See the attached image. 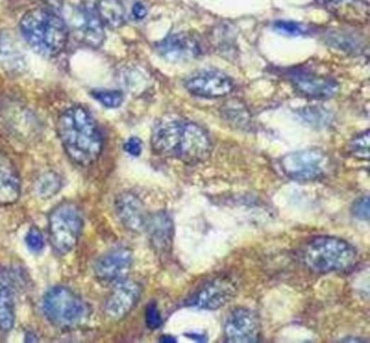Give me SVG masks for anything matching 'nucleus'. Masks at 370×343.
Here are the masks:
<instances>
[{
  "mask_svg": "<svg viewBox=\"0 0 370 343\" xmlns=\"http://www.w3.org/2000/svg\"><path fill=\"white\" fill-rule=\"evenodd\" d=\"M158 156L175 158L187 165L207 161L212 153L210 136L201 126L183 117H166L156 122L151 138Z\"/></svg>",
  "mask_w": 370,
  "mask_h": 343,
  "instance_id": "nucleus-1",
  "label": "nucleus"
},
{
  "mask_svg": "<svg viewBox=\"0 0 370 343\" xmlns=\"http://www.w3.org/2000/svg\"><path fill=\"white\" fill-rule=\"evenodd\" d=\"M57 134L67 156L76 165H93L102 154V132L83 106H71L62 112L57 119Z\"/></svg>",
  "mask_w": 370,
  "mask_h": 343,
  "instance_id": "nucleus-2",
  "label": "nucleus"
},
{
  "mask_svg": "<svg viewBox=\"0 0 370 343\" xmlns=\"http://www.w3.org/2000/svg\"><path fill=\"white\" fill-rule=\"evenodd\" d=\"M20 30L30 47L44 57L59 55L69 39V30L63 18L47 7L25 13L21 18Z\"/></svg>",
  "mask_w": 370,
  "mask_h": 343,
  "instance_id": "nucleus-3",
  "label": "nucleus"
},
{
  "mask_svg": "<svg viewBox=\"0 0 370 343\" xmlns=\"http://www.w3.org/2000/svg\"><path fill=\"white\" fill-rule=\"evenodd\" d=\"M302 258L316 273H347L356 267L358 251L343 238L317 236L306 244Z\"/></svg>",
  "mask_w": 370,
  "mask_h": 343,
  "instance_id": "nucleus-4",
  "label": "nucleus"
},
{
  "mask_svg": "<svg viewBox=\"0 0 370 343\" xmlns=\"http://www.w3.org/2000/svg\"><path fill=\"white\" fill-rule=\"evenodd\" d=\"M42 311L48 322L59 329L78 327L88 316L85 302L65 286L47 291L42 299Z\"/></svg>",
  "mask_w": 370,
  "mask_h": 343,
  "instance_id": "nucleus-5",
  "label": "nucleus"
},
{
  "mask_svg": "<svg viewBox=\"0 0 370 343\" xmlns=\"http://www.w3.org/2000/svg\"><path fill=\"white\" fill-rule=\"evenodd\" d=\"M83 228V217L74 203L62 202L48 217L50 243L59 255L70 253L79 242Z\"/></svg>",
  "mask_w": 370,
  "mask_h": 343,
  "instance_id": "nucleus-6",
  "label": "nucleus"
},
{
  "mask_svg": "<svg viewBox=\"0 0 370 343\" xmlns=\"http://www.w3.org/2000/svg\"><path fill=\"white\" fill-rule=\"evenodd\" d=\"M285 176L296 182H310L320 180L328 175L332 168L330 156L319 147L289 153L279 161Z\"/></svg>",
  "mask_w": 370,
  "mask_h": 343,
  "instance_id": "nucleus-7",
  "label": "nucleus"
},
{
  "mask_svg": "<svg viewBox=\"0 0 370 343\" xmlns=\"http://www.w3.org/2000/svg\"><path fill=\"white\" fill-rule=\"evenodd\" d=\"M63 20L69 33L87 47L98 48L105 42V25L82 5L63 6Z\"/></svg>",
  "mask_w": 370,
  "mask_h": 343,
  "instance_id": "nucleus-8",
  "label": "nucleus"
},
{
  "mask_svg": "<svg viewBox=\"0 0 370 343\" xmlns=\"http://www.w3.org/2000/svg\"><path fill=\"white\" fill-rule=\"evenodd\" d=\"M236 294V283L228 276H218L192 294L190 305L204 310H216L231 302Z\"/></svg>",
  "mask_w": 370,
  "mask_h": 343,
  "instance_id": "nucleus-9",
  "label": "nucleus"
},
{
  "mask_svg": "<svg viewBox=\"0 0 370 343\" xmlns=\"http://www.w3.org/2000/svg\"><path fill=\"white\" fill-rule=\"evenodd\" d=\"M224 332H225L226 341L228 342H258L261 335L259 317L251 309H233L226 317Z\"/></svg>",
  "mask_w": 370,
  "mask_h": 343,
  "instance_id": "nucleus-10",
  "label": "nucleus"
},
{
  "mask_svg": "<svg viewBox=\"0 0 370 343\" xmlns=\"http://www.w3.org/2000/svg\"><path fill=\"white\" fill-rule=\"evenodd\" d=\"M185 88L202 98H222L231 94L233 80L220 71L204 70L192 74L185 80Z\"/></svg>",
  "mask_w": 370,
  "mask_h": 343,
  "instance_id": "nucleus-11",
  "label": "nucleus"
},
{
  "mask_svg": "<svg viewBox=\"0 0 370 343\" xmlns=\"http://www.w3.org/2000/svg\"><path fill=\"white\" fill-rule=\"evenodd\" d=\"M141 296V286L132 279L115 281L104 306L106 316L112 320H121L132 313Z\"/></svg>",
  "mask_w": 370,
  "mask_h": 343,
  "instance_id": "nucleus-12",
  "label": "nucleus"
},
{
  "mask_svg": "<svg viewBox=\"0 0 370 343\" xmlns=\"http://www.w3.org/2000/svg\"><path fill=\"white\" fill-rule=\"evenodd\" d=\"M289 80L299 94L311 100H328L340 91L336 80L330 76H319L306 70H293Z\"/></svg>",
  "mask_w": 370,
  "mask_h": 343,
  "instance_id": "nucleus-13",
  "label": "nucleus"
},
{
  "mask_svg": "<svg viewBox=\"0 0 370 343\" xmlns=\"http://www.w3.org/2000/svg\"><path fill=\"white\" fill-rule=\"evenodd\" d=\"M155 50L161 57L172 63L188 62L202 54L199 40L188 33H177L168 35L155 45Z\"/></svg>",
  "mask_w": 370,
  "mask_h": 343,
  "instance_id": "nucleus-14",
  "label": "nucleus"
},
{
  "mask_svg": "<svg viewBox=\"0 0 370 343\" xmlns=\"http://www.w3.org/2000/svg\"><path fill=\"white\" fill-rule=\"evenodd\" d=\"M134 262V255L127 248H117L100 255L93 264V274L97 279L106 283H115L126 279Z\"/></svg>",
  "mask_w": 370,
  "mask_h": 343,
  "instance_id": "nucleus-15",
  "label": "nucleus"
},
{
  "mask_svg": "<svg viewBox=\"0 0 370 343\" xmlns=\"http://www.w3.org/2000/svg\"><path fill=\"white\" fill-rule=\"evenodd\" d=\"M115 214L120 223L132 233H141L146 229L149 214L146 212L141 199L130 193L120 194L114 202Z\"/></svg>",
  "mask_w": 370,
  "mask_h": 343,
  "instance_id": "nucleus-16",
  "label": "nucleus"
},
{
  "mask_svg": "<svg viewBox=\"0 0 370 343\" xmlns=\"http://www.w3.org/2000/svg\"><path fill=\"white\" fill-rule=\"evenodd\" d=\"M173 221L168 212L158 211L149 214L145 231L149 233V240L155 251L169 252L173 240Z\"/></svg>",
  "mask_w": 370,
  "mask_h": 343,
  "instance_id": "nucleus-17",
  "label": "nucleus"
},
{
  "mask_svg": "<svg viewBox=\"0 0 370 343\" xmlns=\"http://www.w3.org/2000/svg\"><path fill=\"white\" fill-rule=\"evenodd\" d=\"M0 66L12 76H21L27 71L23 52L8 31H0Z\"/></svg>",
  "mask_w": 370,
  "mask_h": 343,
  "instance_id": "nucleus-18",
  "label": "nucleus"
},
{
  "mask_svg": "<svg viewBox=\"0 0 370 343\" xmlns=\"http://www.w3.org/2000/svg\"><path fill=\"white\" fill-rule=\"evenodd\" d=\"M21 197V178L12 160L0 152V206H12Z\"/></svg>",
  "mask_w": 370,
  "mask_h": 343,
  "instance_id": "nucleus-19",
  "label": "nucleus"
},
{
  "mask_svg": "<svg viewBox=\"0 0 370 343\" xmlns=\"http://www.w3.org/2000/svg\"><path fill=\"white\" fill-rule=\"evenodd\" d=\"M81 5L96 15L105 27L117 29L125 23V8L120 0H81Z\"/></svg>",
  "mask_w": 370,
  "mask_h": 343,
  "instance_id": "nucleus-20",
  "label": "nucleus"
},
{
  "mask_svg": "<svg viewBox=\"0 0 370 343\" xmlns=\"http://www.w3.org/2000/svg\"><path fill=\"white\" fill-rule=\"evenodd\" d=\"M15 324V299L8 284L0 281V331H12Z\"/></svg>",
  "mask_w": 370,
  "mask_h": 343,
  "instance_id": "nucleus-21",
  "label": "nucleus"
},
{
  "mask_svg": "<svg viewBox=\"0 0 370 343\" xmlns=\"http://www.w3.org/2000/svg\"><path fill=\"white\" fill-rule=\"evenodd\" d=\"M35 193L42 199H52L59 194L62 188V178L55 171L41 173L35 182Z\"/></svg>",
  "mask_w": 370,
  "mask_h": 343,
  "instance_id": "nucleus-22",
  "label": "nucleus"
},
{
  "mask_svg": "<svg viewBox=\"0 0 370 343\" xmlns=\"http://www.w3.org/2000/svg\"><path fill=\"white\" fill-rule=\"evenodd\" d=\"M91 96L106 109H117L125 100L122 91L114 89H97L91 91Z\"/></svg>",
  "mask_w": 370,
  "mask_h": 343,
  "instance_id": "nucleus-23",
  "label": "nucleus"
},
{
  "mask_svg": "<svg viewBox=\"0 0 370 343\" xmlns=\"http://www.w3.org/2000/svg\"><path fill=\"white\" fill-rule=\"evenodd\" d=\"M369 130L362 132V134L353 137L352 141L349 144V149H350V153L354 158H362V160H368L369 158Z\"/></svg>",
  "mask_w": 370,
  "mask_h": 343,
  "instance_id": "nucleus-24",
  "label": "nucleus"
},
{
  "mask_svg": "<svg viewBox=\"0 0 370 343\" xmlns=\"http://www.w3.org/2000/svg\"><path fill=\"white\" fill-rule=\"evenodd\" d=\"M323 3L326 5L327 8L333 12H335L338 16L345 15V18H349L351 14L356 13V9H359L358 6L360 5V0H323ZM367 9V8H364ZM359 11H364V9H359Z\"/></svg>",
  "mask_w": 370,
  "mask_h": 343,
  "instance_id": "nucleus-25",
  "label": "nucleus"
},
{
  "mask_svg": "<svg viewBox=\"0 0 370 343\" xmlns=\"http://www.w3.org/2000/svg\"><path fill=\"white\" fill-rule=\"evenodd\" d=\"M274 31L286 37H301L308 35L309 28L302 23L293 21H276L272 25Z\"/></svg>",
  "mask_w": 370,
  "mask_h": 343,
  "instance_id": "nucleus-26",
  "label": "nucleus"
},
{
  "mask_svg": "<svg viewBox=\"0 0 370 343\" xmlns=\"http://www.w3.org/2000/svg\"><path fill=\"white\" fill-rule=\"evenodd\" d=\"M353 217L362 221H368L370 218V201L368 197L357 199L351 207Z\"/></svg>",
  "mask_w": 370,
  "mask_h": 343,
  "instance_id": "nucleus-27",
  "label": "nucleus"
},
{
  "mask_svg": "<svg viewBox=\"0 0 370 343\" xmlns=\"http://www.w3.org/2000/svg\"><path fill=\"white\" fill-rule=\"evenodd\" d=\"M25 244L33 252H40L41 250L44 249V236L37 227H31L29 229V232L25 235Z\"/></svg>",
  "mask_w": 370,
  "mask_h": 343,
  "instance_id": "nucleus-28",
  "label": "nucleus"
},
{
  "mask_svg": "<svg viewBox=\"0 0 370 343\" xmlns=\"http://www.w3.org/2000/svg\"><path fill=\"white\" fill-rule=\"evenodd\" d=\"M145 320L149 330H158L162 325V316L155 302H149L146 307Z\"/></svg>",
  "mask_w": 370,
  "mask_h": 343,
  "instance_id": "nucleus-29",
  "label": "nucleus"
},
{
  "mask_svg": "<svg viewBox=\"0 0 370 343\" xmlns=\"http://www.w3.org/2000/svg\"><path fill=\"white\" fill-rule=\"evenodd\" d=\"M123 150L125 152L128 153L129 156H138L143 152V141H140L138 137H130L128 141L123 144Z\"/></svg>",
  "mask_w": 370,
  "mask_h": 343,
  "instance_id": "nucleus-30",
  "label": "nucleus"
},
{
  "mask_svg": "<svg viewBox=\"0 0 370 343\" xmlns=\"http://www.w3.org/2000/svg\"><path fill=\"white\" fill-rule=\"evenodd\" d=\"M132 14L134 16V20H144L147 15V8H146L145 5L140 1L134 4V6L132 8Z\"/></svg>",
  "mask_w": 370,
  "mask_h": 343,
  "instance_id": "nucleus-31",
  "label": "nucleus"
},
{
  "mask_svg": "<svg viewBox=\"0 0 370 343\" xmlns=\"http://www.w3.org/2000/svg\"><path fill=\"white\" fill-rule=\"evenodd\" d=\"M47 8L53 9V11H59L63 8L64 0H40Z\"/></svg>",
  "mask_w": 370,
  "mask_h": 343,
  "instance_id": "nucleus-32",
  "label": "nucleus"
},
{
  "mask_svg": "<svg viewBox=\"0 0 370 343\" xmlns=\"http://www.w3.org/2000/svg\"><path fill=\"white\" fill-rule=\"evenodd\" d=\"M160 341L161 342H177L175 337H162Z\"/></svg>",
  "mask_w": 370,
  "mask_h": 343,
  "instance_id": "nucleus-33",
  "label": "nucleus"
}]
</instances>
